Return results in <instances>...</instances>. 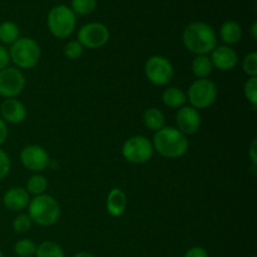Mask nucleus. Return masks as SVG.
Wrapping results in <instances>:
<instances>
[{
	"mask_svg": "<svg viewBox=\"0 0 257 257\" xmlns=\"http://www.w3.org/2000/svg\"><path fill=\"white\" fill-rule=\"evenodd\" d=\"M217 85L211 79H196L187 90V99L191 107L197 110L207 109L217 99Z\"/></svg>",
	"mask_w": 257,
	"mask_h": 257,
	"instance_id": "obj_6",
	"label": "nucleus"
},
{
	"mask_svg": "<svg viewBox=\"0 0 257 257\" xmlns=\"http://www.w3.org/2000/svg\"><path fill=\"white\" fill-rule=\"evenodd\" d=\"M127 195L120 188H112L107 196V212L112 217H120L127 210Z\"/></svg>",
	"mask_w": 257,
	"mask_h": 257,
	"instance_id": "obj_16",
	"label": "nucleus"
},
{
	"mask_svg": "<svg viewBox=\"0 0 257 257\" xmlns=\"http://www.w3.org/2000/svg\"><path fill=\"white\" fill-rule=\"evenodd\" d=\"M251 257H256V256H251Z\"/></svg>",
	"mask_w": 257,
	"mask_h": 257,
	"instance_id": "obj_38",
	"label": "nucleus"
},
{
	"mask_svg": "<svg viewBox=\"0 0 257 257\" xmlns=\"http://www.w3.org/2000/svg\"><path fill=\"white\" fill-rule=\"evenodd\" d=\"M143 125L152 132H157L161 128L165 127L166 117L161 109L156 107H151L145 110L142 117Z\"/></svg>",
	"mask_w": 257,
	"mask_h": 257,
	"instance_id": "obj_19",
	"label": "nucleus"
},
{
	"mask_svg": "<svg viewBox=\"0 0 257 257\" xmlns=\"http://www.w3.org/2000/svg\"><path fill=\"white\" fill-rule=\"evenodd\" d=\"M109 29L102 23H88L78 32V42L87 49H98L109 40Z\"/></svg>",
	"mask_w": 257,
	"mask_h": 257,
	"instance_id": "obj_9",
	"label": "nucleus"
},
{
	"mask_svg": "<svg viewBox=\"0 0 257 257\" xmlns=\"http://www.w3.org/2000/svg\"><path fill=\"white\" fill-rule=\"evenodd\" d=\"M32 225L33 222L32 220H30L29 216H28V213H20V215H18L12 222L13 230L17 233L28 232V231L32 228Z\"/></svg>",
	"mask_w": 257,
	"mask_h": 257,
	"instance_id": "obj_28",
	"label": "nucleus"
},
{
	"mask_svg": "<svg viewBox=\"0 0 257 257\" xmlns=\"http://www.w3.org/2000/svg\"><path fill=\"white\" fill-rule=\"evenodd\" d=\"M183 257H210V255L206 248L201 247V246H195V247H191Z\"/></svg>",
	"mask_w": 257,
	"mask_h": 257,
	"instance_id": "obj_31",
	"label": "nucleus"
},
{
	"mask_svg": "<svg viewBox=\"0 0 257 257\" xmlns=\"http://www.w3.org/2000/svg\"><path fill=\"white\" fill-rule=\"evenodd\" d=\"M60 212L62 210L59 202L48 193L30 198L28 205V216L32 222L42 227H50L55 225L59 221Z\"/></svg>",
	"mask_w": 257,
	"mask_h": 257,
	"instance_id": "obj_3",
	"label": "nucleus"
},
{
	"mask_svg": "<svg viewBox=\"0 0 257 257\" xmlns=\"http://www.w3.org/2000/svg\"><path fill=\"white\" fill-rule=\"evenodd\" d=\"M257 140H253L252 142H251V146H250V158L251 161H252V165L253 167H256L257 165Z\"/></svg>",
	"mask_w": 257,
	"mask_h": 257,
	"instance_id": "obj_34",
	"label": "nucleus"
},
{
	"mask_svg": "<svg viewBox=\"0 0 257 257\" xmlns=\"http://www.w3.org/2000/svg\"><path fill=\"white\" fill-rule=\"evenodd\" d=\"M8 52L10 62L14 63L18 69H32L37 67L42 57L39 44L37 40L29 37H23L15 40Z\"/></svg>",
	"mask_w": 257,
	"mask_h": 257,
	"instance_id": "obj_4",
	"label": "nucleus"
},
{
	"mask_svg": "<svg viewBox=\"0 0 257 257\" xmlns=\"http://www.w3.org/2000/svg\"><path fill=\"white\" fill-rule=\"evenodd\" d=\"M145 75L152 84L163 87L173 79L175 68L168 58L163 55H152L145 63Z\"/></svg>",
	"mask_w": 257,
	"mask_h": 257,
	"instance_id": "obj_8",
	"label": "nucleus"
},
{
	"mask_svg": "<svg viewBox=\"0 0 257 257\" xmlns=\"http://www.w3.org/2000/svg\"><path fill=\"white\" fill-rule=\"evenodd\" d=\"M97 8V0H72V10L74 14L87 15Z\"/></svg>",
	"mask_w": 257,
	"mask_h": 257,
	"instance_id": "obj_26",
	"label": "nucleus"
},
{
	"mask_svg": "<svg viewBox=\"0 0 257 257\" xmlns=\"http://www.w3.org/2000/svg\"><path fill=\"white\" fill-rule=\"evenodd\" d=\"M251 35H252V39L256 40L257 39V23L255 22L251 27Z\"/></svg>",
	"mask_w": 257,
	"mask_h": 257,
	"instance_id": "obj_35",
	"label": "nucleus"
},
{
	"mask_svg": "<svg viewBox=\"0 0 257 257\" xmlns=\"http://www.w3.org/2000/svg\"><path fill=\"white\" fill-rule=\"evenodd\" d=\"M35 257H65L64 250L53 241H44L37 246Z\"/></svg>",
	"mask_w": 257,
	"mask_h": 257,
	"instance_id": "obj_23",
	"label": "nucleus"
},
{
	"mask_svg": "<svg viewBox=\"0 0 257 257\" xmlns=\"http://www.w3.org/2000/svg\"><path fill=\"white\" fill-rule=\"evenodd\" d=\"M37 245L30 238H22L14 245V252L18 257H33L35 256Z\"/></svg>",
	"mask_w": 257,
	"mask_h": 257,
	"instance_id": "obj_24",
	"label": "nucleus"
},
{
	"mask_svg": "<svg viewBox=\"0 0 257 257\" xmlns=\"http://www.w3.org/2000/svg\"><path fill=\"white\" fill-rule=\"evenodd\" d=\"M220 37L225 45L236 44L241 40L242 37V28L235 20H227L223 23L220 28Z\"/></svg>",
	"mask_w": 257,
	"mask_h": 257,
	"instance_id": "obj_18",
	"label": "nucleus"
},
{
	"mask_svg": "<svg viewBox=\"0 0 257 257\" xmlns=\"http://www.w3.org/2000/svg\"><path fill=\"white\" fill-rule=\"evenodd\" d=\"M83 52H84V48L82 47V44L78 40H70L65 44L64 49H63V54L69 60L79 59L83 55Z\"/></svg>",
	"mask_w": 257,
	"mask_h": 257,
	"instance_id": "obj_27",
	"label": "nucleus"
},
{
	"mask_svg": "<svg viewBox=\"0 0 257 257\" xmlns=\"http://www.w3.org/2000/svg\"><path fill=\"white\" fill-rule=\"evenodd\" d=\"M10 167H12V162H10V157L4 150L0 148V181L4 180L10 172Z\"/></svg>",
	"mask_w": 257,
	"mask_h": 257,
	"instance_id": "obj_30",
	"label": "nucleus"
},
{
	"mask_svg": "<svg viewBox=\"0 0 257 257\" xmlns=\"http://www.w3.org/2000/svg\"><path fill=\"white\" fill-rule=\"evenodd\" d=\"M73 257H95L94 255H93V253H90V252H87V251H82V252H78V253H75L74 256Z\"/></svg>",
	"mask_w": 257,
	"mask_h": 257,
	"instance_id": "obj_36",
	"label": "nucleus"
},
{
	"mask_svg": "<svg viewBox=\"0 0 257 257\" xmlns=\"http://www.w3.org/2000/svg\"><path fill=\"white\" fill-rule=\"evenodd\" d=\"M47 24L49 32L58 39H64L73 34L77 24L75 14L67 5H57L48 14Z\"/></svg>",
	"mask_w": 257,
	"mask_h": 257,
	"instance_id": "obj_5",
	"label": "nucleus"
},
{
	"mask_svg": "<svg viewBox=\"0 0 257 257\" xmlns=\"http://www.w3.org/2000/svg\"><path fill=\"white\" fill-rule=\"evenodd\" d=\"M0 115L7 124H20L27 118V108L17 98H8L0 104Z\"/></svg>",
	"mask_w": 257,
	"mask_h": 257,
	"instance_id": "obj_14",
	"label": "nucleus"
},
{
	"mask_svg": "<svg viewBox=\"0 0 257 257\" xmlns=\"http://www.w3.org/2000/svg\"><path fill=\"white\" fill-rule=\"evenodd\" d=\"M8 133H9V131H8L7 123L0 118V146H2L3 143H5V141H7L8 138Z\"/></svg>",
	"mask_w": 257,
	"mask_h": 257,
	"instance_id": "obj_33",
	"label": "nucleus"
},
{
	"mask_svg": "<svg viewBox=\"0 0 257 257\" xmlns=\"http://www.w3.org/2000/svg\"><path fill=\"white\" fill-rule=\"evenodd\" d=\"M48 188V180L45 176L40 175V173H34L30 176L29 180L27 181V186H25V191L30 195L40 196L44 195L45 191Z\"/></svg>",
	"mask_w": 257,
	"mask_h": 257,
	"instance_id": "obj_21",
	"label": "nucleus"
},
{
	"mask_svg": "<svg viewBox=\"0 0 257 257\" xmlns=\"http://www.w3.org/2000/svg\"><path fill=\"white\" fill-rule=\"evenodd\" d=\"M29 193L23 187H10L3 195V206L12 212L24 210L29 205Z\"/></svg>",
	"mask_w": 257,
	"mask_h": 257,
	"instance_id": "obj_15",
	"label": "nucleus"
},
{
	"mask_svg": "<svg viewBox=\"0 0 257 257\" xmlns=\"http://www.w3.org/2000/svg\"><path fill=\"white\" fill-rule=\"evenodd\" d=\"M182 42L192 54L208 55L217 47V34L207 23L193 22L183 30Z\"/></svg>",
	"mask_w": 257,
	"mask_h": 257,
	"instance_id": "obj_1",
	"label": "nucleus"
},
{
	"mask_svg": "<svg viewBox=\"0 0 257 257\" xmlns=\"http://www.w3.org/2000/svg\"><path fill=\"white\" fill-rule=\"evenodd\" d=\"M20 162L23 167L34 173H40L49 166L50 157L44 147L39 145H28L20 151Z\"/></svg>",
	"mask_w": 257,
	"mask_h": 257,
	"instance_id": "obj_11",
	"label": "nucleus"
},
{
	"mask_svg": "<svg viewBox=\"0 0 257 257\" xmlns=\"http://www.w3.org/2000/svg\"><path fill=\"white\" fill-rule=\"evenodd\" d=\"M24 74L15 67H7L0 70V97L4 99L17 98L25 88Z\"/></svg>",
	"mask_w": 257,
	"mask_h": 257,
	"instance_id": "obj_10",
	"label": "nucleus"
},
{
	"mask_svg": "<svg viewBox=\"0 0 257 257\" xmlns=\"http://www.w3.org/2000/svg\"><path fill=\"white\" fill-rule=\"evenodd\" d=\"M242 70L248 78L257 77V53L251 52L245 57L242 62Z\"/></svg>",
	"mask_w": 257,
	"mask_h": 257,
	"instance_id": "obj_29",
	"label": "nucleus"
},
{
	"mask_svg": "<svg viewBox=\"0 0 257 257\" xmlns=\"http://www.w3.org/2000/svg\"><path fill=\"white\" fill-rule=\"evenodd\" d=\"M243 94H245V98L251 104L252 109L255 110L257 107V77L248 78L247 82L243 85Z\"/></svg>",
	"mask_w": 257,
	"mask_h": 257,
	"instance_id": "obj_25",
	"label": "nucleus"
},
{
	"mask_svg": "<svg viewBox=\"0 0 257 257\" xmlns=\"http://www.w3.org/2000/svg\"><path fill=\"white\" fill-rule=\"evenodd\" d=\"M152 141L143 135H136L128 138L122 146V156L127 162L133 165H142L152 158Z\"/></svg>",
	"mask_w": 257,
	"mask_h": 257,
	"instance_id": "obj_7",
	"label": "nucleus"
},
{
	"mask_svg": "<svg viewBox=\"0 0 257 257\" xmlns=\"http://www.w3.org/2000/svg\"><path fill=\"white\" fill-rule=\"evenodd\" d=\"M161 99L166 107L171 108V109H180L183 105H186L187 95L181 88L170 87L163 90Z\"/></svg>",
	"mask_w": 257,
	"mask_h": 257,
	"instance_id": "obj_17",
	"label": "nucleus"
},
{
	"mask_svg": "<svg viewBox=\"0 0 257 257\" xmlns=\"http://www.w3.org/2000/svg\"><path fill=\"white\" fill-rule=\"evenodd\" d=\"M191 69L197 79H207L212 73L213 65L208 55H196L191 64Z\"/></svg>",
	"mask_w": 257,
	"mask_h": 257,
	"instance_id": "obj_20",
	"label": "nucleus"
},
{
	"mask_svg": "<svg viewBox=\"0 0 257 257\" xmlns=\"http://www.w3.org/2000/svg\"><path fill=\"white\" fill-rule=\"evenodd\" d=\"M10 62L9 58V52H8L7 48L3 44H0V70L4 69V68L8 67Z\"/></svg>",
	"mask_w": 257,
	"mask_h": 257,
	"instance_id": "obj_32",
	"label": "nucleus"
},
{
	"mask_svg": "<svg viewBox=\"0 0 257 257\" xmlns=\"http://www.w3.org/2000/svg\"><path fill=\"white\" fill-rule=\"evenodd\" d=\"M210 54L213 68H217L221 72H228V70L235 69L236 65L238 64L237 52L230 45L216 47Z\"/></svg>",
	"mask_w": 257,
	"mask_h": 257,
	"instance_id": "obj_13",
	"label": "nucleus"
},
{
	"mask_svg": "<svg viewBox=\"0 0 257 257\" xmlns=\"http://www.w3.org/2000/svg\"><path fill=\"white\" fill-rule=\"evenodd\" d=\"M153 150L166 158H180L188 151L187 136L176 127H163L155 132L152 140Z\"/></svg>",
	"mask_w": 257,
	"mask_h": 257,
	"instance_id": "obj_2",
	"label": "nucleus"
},
{
	"mask_svg": "<svg viewBox=\"0 0 257 257\" xmlns=\"http://www.w3.org/2000/svg\"><path fill=\"white\" fill-rule=\"evenodd\" d=\"M202 117L200 110L191 105H183L176 113V128L183 135H195L201 127Z\"/></svg>",
	"mask_w": 257,
	"mask_h": 257,
	"instance_id": "obj_12",
	"label": "nucleus"
},
{
	"mask_svg": "<svg viewBox=\"0 0 257 257\" xmlns=\"http://www.w3.org/2000/svg\"><path fill=\"white\" fill-rule=\"evenodd\" d=\"M19 38V28L15 23L9 20L0 23V42L3 44L12 45Z\"/></svg>",
	"mask_w": 257,
	"mask_h": 257,
	"instance_id": "obj_22",
	"label": "nucleus"
},
{
	"mask_svg": "<svg viewBox=\"0 0 257 257\" xmlns=\"http://www.w3.org/2000/svg\"><path fill=\"white\" fill-rule=\"evenodd\" d=\"M0 257H4V253H3L2 250H0Z\"/></svg>",
	"mask_w": 257,
	"mask_h": 257,
	"instance_id": "obj_37",
	"label": "nucleus"
}]
</instances>
